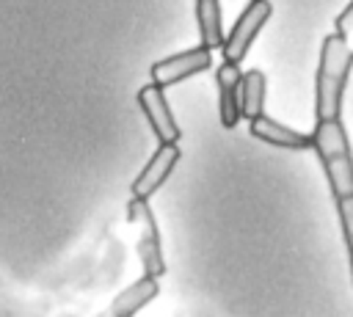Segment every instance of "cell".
<instances>
[{
  "label": "cell",
  "instance_id": "9c48e42d",
  "mask_svg": "<svg viewBox=\"0 0 353 317\" xmlns=\"http://www.w3.org/2000/svg\"><path fill=\"white\" fill-rule=\"evenodd\" d=\"M248 132L254 138H259L262 143H270V146H279V149H290V152H303V149H312V135H303L298 130H290L287 124L270 119L268 113H259L254 119H248Z\"/></svg>",
  "mask_w": 353,
  "mask_h": 317
},
{
  "label": "cell",
  "instance_id": "5b68a950",
  "mask_svg": "<svg viewBox=\"0 0 353 317\" xmlns=\"http://www.w3.org/2000/svg\"><path fill=\"white\" fill-rule=\"evenodd\" d=\"M210 66H212V47L199 44L193 50H185V52H176L171 58H163V61L152 63L149 72H152V80L165 88V85L182 83V80H188V77H193V74H199Z\"/></svg>",
  "mask_w": 353,
  "mask_h": 317
},
{
  "label": "cell",
  "instance_id": "8fae6325",
  "mask_svg": "<svg viewBox=\"0 0 353 317\" xmlns=\"http://www.w3.org/2000/svg\"><path fill=\"white\" fill-rule=\"evenodd\" d=\"M196 22L201 44L207 47H223V17H221V0H196Z\"/></svg>",
  "mask_w": 353,
  "mask_h": 317
},
{
  "label": "cell",
  "instance_id": "4fadbf2b",
  "mask_svg": "<svg viewBox=\"0 0 353 317\" xmlns=\"http://www.w3.org/2000/svg\"><path fill=\"white\" fill-rule=\"evenodd\" d=\"M334 201H336V212H339V221H342V234H345L347 256H350V267H353V193L339 196Z\"/></svg>",
  "mask_w": 353,
  "mask_h": 317
},
{
  "label": "cell",
  "instance_id": "6da1fadb",
  "mask_svg": "<svg viewBox=\"0 0 353 317\" xmlns=\"http://www.w3.org/2000/svg\"><path fill=\"white\" fill-rule=\"evenodd\" d=\"M353 69V52L347 50L345 39L334 30L320 44V63L314 80V116L334 119L342 108V94Z\"/></svg>",
  "mask_w": 353,
  "mask_h": 317
},
{
  "label": "cell",
  "instance_id": "30bf717a",
  "mask_svg": "<svg viewBox=\"0 0 353 317\" xmlns=\"http://www.w3.org/2000/svg\"><path fill=\"white\" fill-rule=\"evenodd\" d=\"M157 292H160V284H157V278L146 273L143 278L132 281V284H130L124 292H119V295H116V300L108 306V314H113V317L135 314V311H141L146 303H152V300L157 298Z\"/></svg>",
  "mask_w": 353,
  "mask_h": 317
},
{
  "label": "cell",
  "instance_id": "7a4b0ae2",
  "mask_svg": "<svg viewBox=\"0 0 353 317\" xmlns=\"http://www.w3.org/2000/svg\"><path fill=\"white\" fill-rule=\"evenodd\" d=\"M312 149L317 152L323 171L328 176V187L331 196H350L353 193V152L347 143V132L339 121V116L334 119H317L314 130H312Z\"/></svg>",
  "mask_w": 353,
  "mask_h": 317
},
{
  "label": "cell",
  "instance_id": "ba28073f",
  "mask_svg": "<svg viewBox=\"0 0 353 317\" xmlns=\"http://www.w3.org/2000/svg\"><path fill=\"white\" fill-rule=\"evenodd\" d=\"M215 83H218V113H221V124L226 130H232L243 110H240V83H243V72L240 63L234 61H221L218 72H215Z\"/></svg>",
  "mask_w": 353,
  "mask_h": 317
},
{
  "label": "cell",
  "instance_id": "277c9868",
  "mask_svg": "<svg viewBox=\"0 0 353 317\" xmlns=\"http://www.w3.org/2000/svg\"><path fill=\"white\" fill-rule=\"evenodd\" d=\"M270 14H273L270 0H251V3L245 6V11L237 17L232 33L226 36V41H223V47H221V50H223V61L243 63V58H245L251 41H254L256 33L265 28V22L270 19Z\"/></svg>",
  "mask_w": 353,
  "mask_h": 317
},
{
  "label": "cell",
  "instance_id": "8992f818",
  "mask_svg": "<svg viewBox=\"0 0 353 317\" xmlns=\"http://www.w3.org/2000/svg\"><path fill=\"white\" fill-rule=\"evenodd\" d=\"M138 105L154 132L157 141H168V143H176L182 138V130L176 124V119L171 116V108L165 102V94H163V85H157L154 80L149 85H143L138 91Z\"/></svg>",
  "mask_w": 353,
  "mask_h": 317
},
{
  "label": "cell",
  "instance_id": "7c38bea8",
  "mask_svg": "<svg viewBox=\"0 0 353 317\" xmlns=\"http://www.w3.org/2000/svg\"><path fill=\"white\" fill-rule=\"evenodd\" d=\"M265 94H268V77L262 69H251L243 74L240 83V110L243 119H254L265 113Z\"/></svg>",
  "mask_w": 353,
  "mask_h": 317
},
{
  "label": "cell",
  "instance_id": "3957f363",
  "mask_svg": "<svg viewBox=\"0 0 353 317\" xmlns=\"http://www.w3.org/2000/svg\"><path fill=\"white\" fill-rule=\"evenodd\" d=\"M146 201H149V198L132 196V198H130V207H127V218H130V223H132L135 232H138L135 248H138L143 273L160 278V276L165 273V259H163V248H160L157 221H154V215H152V209H149Z\"/></svg>",
  "mask_w": 353,
  "mask_h": 317
},
{
  "label": "cell",
  "instance_id": "5bb4252c",
  "mask_svg": "<svg viewBox=\"0 0 353 317\" xmlns=\"http://www.w3.org/2000/svg\"><path fill=\"white\" fill-rule=\"evenodd\" d=\"M334 28H336V33L345 39L347 50L353 52V0H350V3H347V8L334 19Z\"/></svg>",
  "mask_w": 353,
  "mask_h": 317
},
{
  "label": "cell",
  "instance_id": "52a82bcc",
  "mask_svg": "<svg viewBox=\"0 0 353 317\" xmlns=\"http://www.w3.org/2000/svg\"><path fill=\"white\" fill-rule=\"evenodd\" d=\"M179 157H182V152H179V146H176V143L160 141V146L154 149L152 160L146 163V168H143V171L138 174V179L132 182L130 193H132V196H141V198L154 196V190L168 179V174L174 171V165H176V160H179Z\"/></svg>",
  "mask_w": 353,
  "mask_h": 317
}]
</instances>
